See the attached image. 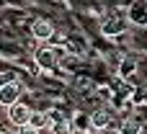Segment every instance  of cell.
I'll use <instances>...</instances> for the list:
<instances>
[{
    "label": "cell",
    "instance_id": "1",
    "mask_svg": "<svg viewBox=\"0 0 147 134\" xmlns=\"http://www.w3.org/2000/svg\"><path fill=\"white\" fill-rule=\"evenodd\" d=\"M31 114H34V111H31L26 103H16V106L8 108V121H10L16 129H23V127L31 124Z\"/></svg>",
    "mask_w": 147,
    "mask_h": 134
},
{
    "label": "cell",
    "instance_id": "2",
    "mask_svg": "<svg viewBox=\"0 0 147 134\" xmlns=\"http://www.w3.org/2000/svg\"><path fill=\"white\" fill-rule=\"evenodd\" d=\"M21 93H23V88H21V83H16V80H10L5 88H0V106H5V108H10V106H16V103H21Z\"/></svg>",
    "mask_w": 147,
    "mask_h": 134
},
{
    "label": "cell",
    "instance_id": "3",
    "mask_svg": "<svg viewBox=\"0 0 147 134\" xmlns=\"http://www.w3.org/2000/svg\"><path fill=\"white\" fill-rule=\"evenodd\" d=\"M31 34H34L36 41H52V39H54V26H52L49 21H36V23L31 26Z\"/></svg>",
    "mask_w": 147,
    "mask_h": 134
},
{
    "label": "cell",
    "instance_id": "4",
    "mask_svg": "<svg viewBox=\"0 0 147 134\" xmlns=\"http://www.w3.org/2000/svg\"><path fill=\"white\" fill-rule=\"evenodd\" d=\"M34 54H36V65H39L41 70H52L54 62H57V52H54V49H47V46L39 49V46H36Z\"/></svg>",
    "mask_w": 147,
    "mask_h": 134
},
{
    "label": "cell",
    "instance_id": "5",
    "mask_svg": "<svg viewBox=\"0 0 147 134\" xmlns=\"http://www.w3.org/2000/svg\"><path fill=\"white\" fill-rule=\"evenodd\" d=\"M129 21L132 23H140V26H147V3H134L129 8Z\"/></svg>",
    "mask_w": 147,
    "mask_h": 134
},
{
    "label": "cell",
    "instance_id": "6",
    "mask_svg": "<svg viewBox=\"0 0 147 134\" xmlns=\"http://www.w3.org/2000/svg\"><path fill=\"white\" fill-rule=\"evenodd\" d=\"M28 127H34V129H47V127H52V119H49V114L47 111H34L31 114V124Z\"/></svg>",
    "mask_w": 147,
    "mask_h": 134
},
{
    "label": "cell",
    "instance_id": "7",
    "mask_svg": "<svg viewBox=\"0 0 147 134\" xmlns=\"http://www.w3.org/2000/svg\"><path fill=\"white\" fill-rule=\"evenodd\" d=\"M90 124H93L96 129H106V127L111 124V116H109L106 111H96V114L90 116Z\"/></svg>",
    "mask_w": 147,
    "mask_h": 134
},
{
    "label": "cell",
    "instance_id": "8",
    "mask_svg": "<svg viewBox=\"0 0 147 134\" xmlns=\"http://www.w3.org/2000/svg\"><path fill=\"white\" fill-rule=\"evenodd\" d=\"M52 132L54 134H72V124L65 119V121H57V124H52Z\"/></svg>",
    "mask_w": 147,
    "mask_h": 134
},
{
    "label": "cell",
    "instance_id": "9",
    "mask_svg": "<svg viewBox=\"0 0 147 134\" xmlns=\"http://www.w3.org/2000/svg\"><path fill=\"white\" fill-rule=\"evenodd\" d=\"M119 31H121V21H106L103 23V34L111 36V34H119Z\"/></svg>",
    "mask_w": 147,
    "mask_h": 134
},
{
    "label": "cell",
    "instance_id": "10",
    "mask_svg": "<svg viewBox=\"0 0 147 134\" xmlns=\"http://www.w3.org/2000/svg\"><path fill=\"white\" fill-rule=\"evenodd\" d=\"M119 134H142V129H140V124H134V121H127L124 127H121V132Z\"/></svg>",
    "mask_w": 147,
    "mask_h": 134
},
{
    "label": "cell",
    "instance_id": "11",
    "mask_svg": "<svg viewBox=\"0 0 147 134\" xmlns=\"http://www.w3.org/2000/svg\"><path fill=\"white\" fill-rule=\"evenodd\" d=\"M132 67H134V62H132V59H127V62H124V70H121V75H132Z\"/></svg>",
    "mask_w": 147,
    "mask_h": 134
},
{
    "label": "cell",
    "instance_id": "12",
    "mask_svg": "<svg viewBox=\"0 0 147 134\" xmlns=\"http://www.w3.org/2000/svg\"><path fill=\"white\" fill-rule=\"evenodd\" d=\"M18 134H41V132L34 129V127H23V129H18Z\"/></svg>",
    "mask_w": 147,
    "mask_h": 134
},
{
    "label": "cell",
    "instance_id": "13",
    "mask_svg": "<svg viewBox=\"0 0 147 134\" xmlns=\"http://www.w3.org/2000/svg\"><path fill=\"white\" fill-rule=\"evenodd\" d=\"M8 83H10V80H8V75H5V72H0V88H5Z\"/></svg>",
    "mask_w": 147,
    "mask_h": 134
},
{
    "label": "cell",
    "instance_id": "14",
    "mask_svg": "<svg viewBox=\"0 0 147 134\" xmlns=\"http://www.w3.org/2000/svg\"><path fill=\"white\" fill-rule=\"evenodd\" d=\"M3 134H18V129L16 127H8V129H3Z\"/></svg>",
    "mask_w": 147,
    "mask_h": 134
},
{
    "label": "cell",
    "instance_id": "15",
    "mask_svg": "<svg viewBox=\"0 0 147 134\" xmlns=\"http://www.w3.org/2000/svg\"><path fill=\"white\" fill-rule=\"evenodd\" d=\"M0 134H3V127H0Z\"/></svg>",
    "mask_w": 147,
    "mask_h": 134
}]
</instances>
